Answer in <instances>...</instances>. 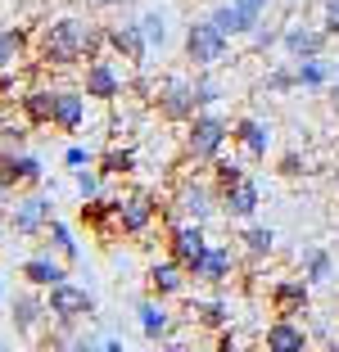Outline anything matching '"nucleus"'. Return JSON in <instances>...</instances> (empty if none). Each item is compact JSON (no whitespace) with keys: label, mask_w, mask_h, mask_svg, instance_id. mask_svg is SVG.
Returning a JSON list of instances; mask_svg holds the SVG:
<instances>
[{"label":"nucleus","mask_w":339,"mask_h":352,"mask_svg":"<svg viewBox=\"0 0 339 352\" xmlns=\"http://www.w3.org/2000/svg\"><path fill=\"white\" fill-rule=\"evenodd\" d=\"M136 316H141V330H145V339H150V343H163L167 334H172V325H176L172 311L163 307V298H154V294L136 302Z\"/></svg>","instance_id":"nucleus-23"},{"label":"nucleus","mask_w":339,"mask_h":352,"mask_svg":"<svg viewBox=\"0 0 339 352\" xmlns=\"http://www.w3.org/2000/svg\"><path fill=\"white\" fill-rule=\"evenodd\" d=\"M23 285H32V289H50V285H59V280H68V262L59 258V253H37V258H28L19 267Z\"/></svg>","instance_id":"nucleus-17"},{"label":"nucleus","mask_w":339,"mask_h":352,"mask_svg":"<svg viewBox=\"0 0 339 352\" xmlns=\"http://www.w3.org/2000/svg\"><path fill=\"white\" fill-rule=\"evenodd\" d=\"M190 86H195V104H199V109H213V104L222 100V86H217L213 68H195V77H190Z\"/></svg>","instance_id":"nucleus-35"},{"label":"nucleus","mask_w":339,"mask_h":352,"mask_svg":"<svg viewBox=\"0 0 339 352\" xmlns=\"http://www.w3.org/2000/svg\"><path fill=\"white\" fill-rule=\"evenodd\" d=\"M154 113L163 118V122H172V126H185L190 118L199 113L190 77H167V82L158 86V91H154Z\"/></svg>","instance_id":"nucleus-7"},{"label":"nucleus","mask_w":339,"mask_h":352,"mask_svg":"<svg viewBox=\"0 0 339 352\" xmlns=\"http://www.w3.org/2000/svg\"><path fill=\"white\" fill-rule=\"evenodd\" d=\"M158 217H163V208H158L154 190H132V195L118 199V235H127V239L150 235V226Z\"/></svg>","instance_id":"nucleus-6"},{"label":"nucleus","mask_w":339,"mask_h":352,"mask_svg":"<svg viewBox=\"0 0 339 352\" xmlns=\"http://www.w3.org/2000/svg\"><path fill=\"white\" fill-rule=\"evenodd\" d=\"M104 32H109V50L123 54L127 63H145L150 59V41H145L141 23H104Z\"/></svg>","instance_id":"nucleus-18"},{"label":"nucleus","mask_w":339,"mask_h":352,"mask_svg":"<svg viewBox=\"0 0 339 352\" xmlns=\"http://www.w3.org/2000/svg\"><path fill=\"white\" fill-rule=\"evenodd\" d=\"M45 307H50V321L59 325H82L95 316V294L82 289V285H72V280H59L45 289Z\"/></svg>","instance_id":"nucleus-5"},{"label":"nucleus","mask_w":339,"mask_h":352,"mask_svg":"<svg viewBox=\"0 0 339 352\" xmlns=\"http://www.w3.org/2000/svg\"><path fill=\"white\" fill-rule=\"evenodd\" d=\"M10 321H14V330L23 334V339H37V330H41L45 321H50V307H45V298H41V289H19L10 298Z\"/></svg>","instance_id":"nucleus-14"},{"label":"nucleus","mask_w":339,"mask_h":352,"mask_svg":"<svg viewBox=\"0 0 339 352\" xmlns=\"http://www.w3.org/2000/svg\"><path fill=\"white\" fill-rule=\"evenodd\" d=\"M172 212L176 217H190V221H208L217 212L213 181H190V176H185L181 186H176V195H172Z\"/></svg>","instance_id":"nucleus-10"},{"label":"nucleus","mask_w":339,"mask_h":352,"mask_svg":"<svg viewBox=\"0 0 339 352\" xmlns=\"http://www.w3.org/2000/svg\"><path fill=\"white\" fill-rule=\"evenodd\" d=\"M267 302H271V311L276 316H308L312 311V285L303 276H289V280H276L267 289Z\"/></svg>","instance_id":"nucleus-15"},{"label":"nucleus","mask_w":339,"mask_h":352,"mask_svg":"<svg viewBox=\"0 0 339 352\" xmlns=\"http://www.w3.org/2000/svg\"><path fill=\"white\" fill-rule=\"evenodd\" d=\"M330 36L321 32V23H289V28H280V50H285V59H312V54H326Z\"/></svg>","instance_id":"nucleus-13"},{"label":"nucleus","mask_w":339,"mask_h":352,"mask_svg":"<svg viewBox=\"0 0 339 352\" xmlns=\"http://www.w3.org/2000/svg\"><path fill=\"white\" fill-rule=\"evenodd\" d=\"M226 140H231V122L222 113H213V109H199L185 122V158L190 163H213L226 149Z\"/></svg>","instance_id":"nucleus-2"},{"label":"nucleus","mask_w":339,"mask_h":352,"mask_svg":"<svg viewBox=\"0 0 339 352\" xmlns=\"http://www.w3.org/2000/svg\"><path fill=\"white\" fill-rule=\"evenodd\" d=\"M185 276L195 280V285L222 289V285H231V276H236V249H226V244H208L204 258L185 267Z\"/></svg>","instance_id":"nucleus-9"},{"label":"nucleus","mask_w":339,"mask_h":352,"mask_svg":"<svg viewBox=\"0 0 339 352\" xmlns=\"http://www.w3.org/2000/svg\"><path fill=\"white\" fill-rule=\"evenodd\" d=\"M95 167H100L104 176H136V149H127V145H109L100 158H95Z\"/></svg>","instance_id":"nucleus-32"},{"label":"nucleus","mask_w":339,"mask_h":352,"mask_svg":"<svg viewBox=\"0 0 339 352\" xmlns=\"http://www.w3.org/2000/svg\"><path fill=\"white\" fill-rule=\"evenodd\" d=\"M185 267L176 258H163V262H150V271H145V285H150V294L154 298H176V294H185Z\"/></svg>","instance_id":"nucleus-20"},{"label":"nucleus","mask_w":339,"mask_h":352,"mask_svg":"<svg viewBox=\"0 0 339 352\" xmlns=\"http://www.w3.org/2000/svg\"><path fill=\"white\" fill-rule=\"evenodd\" d=\"M294 63V86L298 91H326L330 86V59L312 54V59H289Z\"/></svg>","instance_id":"nucleus-26"},{"label":"nucleus","mask_w":339,"mask_h":352,"mask_svg":"<svg viewBox=\"0 0 339 352\" xmlns=\"http://www.w3.org/2000/svg\"><path fill=\"white\" fill-rule=\"evenodd\" d=\"M190 316H195L199 330H222V325H231V302L226 298H199L190 307Z\"/></svg>","instance_id":"nucleus-30"},{"label":"nucleus","mask_w":339,"mask_h":352,"mask_svg":"<svg viewBox=\"0 0 339 352\" xmlns=\"http://www.w3.org/2000/svg\"><path fill=\"white\" fill-rule=\"evenodd\" d=\"M45 239H50V249L59 253L63 262H77L82 258V249H77V239H72V230H68V221H59V217H50V226H45Z\"/></svg>","instance_id":"nucleus-33"},{"label":"nucleus","mask_w":339,"mask_h":352,"mask_svg":"<svg viewBox=\"0 0 339 352\" xmlns=\"http://www.w3.org/2000/svg\"><path fill=\"white\" fill-rule=\"evenodd\" d=\"M136 23H141V32H145V41H150V50L167 41V19H163V10H145Z\"/></svg>","instance_id":"nucleus-36"},{"label":"nucleus","mask_w":339,"mask_h":352,"mask_svg":"<svg viewBox=\"0 0 339 352\" xmlns=\"http://www.w3.org/2000/svg\"><path fill=\"white\" fill-rule=\"evenodd\" d=\"M23 54H28V32L19 28H0V77L14 73L23 63Z\"/></svg>","instance_id":"nucleus-29"},{"label":"nucleus","mask_w":339,"mask_h":352,"mask_svg":"<svg viewBox=\"0 0 339 352\" xmlns=\"http://www.w3.org/2000/svg\"><path fill=\"white\" fill-rule=\"evenodd\" d=\"M231 5H240V10H245L254 23H263V14H267V5H271V0H231Z\"/></svg>","instance_id":"nucleus-43"},{"label":"nucleus","mask_w":339,"mask_h":352,"mask_svg":"<svg viewBox=\"0 0 339 352\" xmlns=\"http://www.w3.org/2000/svg\"><path fill=\"white\" fill-rule=\"evenodd\" d=\"M77 217H82V226H86V230H95L100 239H113V235H118V199L91 195V199H82Z\"/></svg>","instance_id":"nucleus-19"},{"label":"nucleus","mask_w":339,"mask_h":352,"mask_svg":"<svg viewBox=\"0 0 339 352\" xmlns=\"http://www.w3.org/2000/svg\"><path fill=\"white\" fill-rule=\"evenodd\" d=\"M258 204H263V190H258L254 176H240L231 190H222V195H217V208H222L231 221H254Z\"/></svg>","instance_id":"nucleus-16"},{"label":"nucleus","mask_w":339,"mask_h":352,"mask_svg":"<svg viewBox=\"0 0 339 352\" xmlns=\"http://www.w3.org/2000/svg\"><path fill=\"white\" fill-rule=\"evenodd\" d=\"M181 50H185V63H190V68H217V63L226 59V50H231V36H226L213 19H195L185 28Z\"/></svg>","instance_id":"nucleus-4"},{"label":"nucleus","mask_w":339,"mask_h":352,"mask_svg":"<svg viewBox=\"0 0 339 352\" xmlns=\"http://www.w3.org/2000/svg\"><path fill=\"white\" fill-rule=\"evenodd\" d=\"M276 172L280 176H303V172H308V163H303V154H298V149H289V154H280Z\"/></svg>","instance_id":"nucleus-41"},{"label":"nucleus","mask_w":339,"mask_h":352,"mask_svg":"<svg viewBox=\"0 0 339 352\" xmlns=\"http://www.w3.org/2000/svg\"><path fill=\"white\" fill-rule=\"evenodd\" d=\"M37 63L41 68H77L86 63V19H50L37 32Z\"/></svg>","instance_id":"nucleus-1"},{"label":"nucleus","mask_w":339,"mask_h":352,"mask_svg":"<svg viewBox=\"0 0 339 352\" xmlns=\"http://www.w3.org/2000/svg\"><path fill=\"white\" fill-rule=\"evenodd\" d=\"M41 181H45L41 158L23 154V149H0V186H10L19 195V190H37Z\"/></svg>","instance_id":"nucleus-11"},{"label":"nucleus","mask_w":339,"mask_h":352,"mask_svg":"<svg viewBox=\"0 0 339 352\" xmlns=\"http://www.w3.org/2000/svg\"><path fill=\"white\" fill-rule=\"evenodd\" d=\"M163 244H167V258H176L181 267L204 258L208 249V235H204V221H190V217H172L163 230Z\"/></svg>","instance_id":"nucleus-8"},{"label":"nucleus","mask_w":339,"mask_h":352,"mask_svg":"<svg viewBox=\"0 0 339 352\" xmlns=\"http://www.w3.org/2000/svg\"><path fill=\"white\" fill-rule=\"evenodd\" d=\"M321 32H326L330 41L339 36V0H326V5H321Z\"/></svg>","instance_id":"nucleus-40"},{"label":"nucleus","mask_w":339,"mask_h":352,"mask_svg":"<svg viewBox=\"0 0 339 352\" xmlns=\"http://www.w3.org/2000/svg\"><path fill=\"white\" fill-rule=\"evenodd\" d=\"M263 91H276V95L298 91V86H294V63H276V68H267V77H263Z\"/></svg>","instance_id":"nucleus-37"},{"label":"nucleus","mask_w":339,"mask_h":352,"mask_svg":"<svg viewBox=\"0 0 339 352\" xmlns=\"http://www.w3.org/2000/svg\"><path fill=\"white\" fill-rule=\"evenodd\" d=\"M231 140H236L249 158H267V149H271V126L263 122V118L245 113V118H236V122H231Z\"/></svg>","instance_id":"nucleus-21"},{"label":"nucleus","mask_w":339,"mask_h":352,"mask_svg":"<svg viewBox=\"0 0 339 352\" xmlns=\"http://www.w3.org/2000/svg\"><path fill=\"white\" fill-rule=\"evenodd\" d=\"M91 5H95V10H123L127 0H91Z\"/></svg>","instance_id":"nucleus-46"},{"label":"nucleus","mask_w":339,"mask_h":352,"mask_svg":"<svg viewBox=\"0 0 339 352\" xmlns=\"http://www.w3.org/2000/svg\"><path fill=\"white\" fill-rule=\"evenodd\" d=\"M326 95H330V113L339 118V63H330V86H326Z\"/></svg>","instance_id":"nucleus-44"},{"label":"nucleus","mask_w":339,"mask_h":352,"mask_svg":"<svg viewBox=\"0 0 339 352\" xmlns=\"http://www.w3.org/2000/svg\"><path fill=\"white\" fill-rule=\"evenodd\" d=\"M263 343H267V352H303L308 348V330L294 316H276L267 325V334H263Z\"/></svg>","instance_id":"nucleus-24"},{"label":"nucleus","mask_w":339,"mask_h":352,"mask_svg":"<svg viewBox=\"0 0 339 352\" xmlns=\"http://www.w3.org/2000/svg\"><path fill=\"white\" fill-rule=\"evenodd\" d=\"M50 217H54V204L41 195V190H19L14 204L5 208V230H10V235L32 239V235H45Z\"/></svg>","instance_id":"nucleus-3"},{"label":"nucleus","mask_w":339,"mask_h":352,"mask_svg":"<svg viewBox=\"0 0 339 352\" xmlns=\"http://www.w3.org/2000/svg\"><path fill=\"white\" fill-rule=\"evenodd\" d=\"M217 348H222V352H236V348H240V339L222 325V330H217Z\"/></svg>","instance_id":"nucleus-45"},{"label":"nucleus","mask_w":339,"mask_h":352,"mask_svg":"<svg viewBox=\"0 0 339 352\" xmlns=\"http://www.w3.org/2000/svg\"><path fill=\"white\" fill-rule=\"evenodd\" d=\"M236 244H245L249 258L263 262V258H271V249H276V230H271V226H258V221H245V226H240V235H236Z\"/></svg>","instance_id":"nucleus-28"},{"label":"nucleus","mask_w":339,"mask_h":352,"mask_svg":"<svg viewBox=\"0 0 339 352\" xmlns=\"http://www.w3.org/2000/svg\"><path fill=\"white\" fill-rule=\"evenodd\" d=\"M86 163H95V158L86 154L82 145H68V149H63V167H72V172H77V167H86Z\"/></svg>","instance_id":"nucleus-42"},{"label":"nucleus","mask_w":339,"mask_h":352,"mask_svg":"<svg viewBox=\"0 0 339 352\" xmlns=\"http://www.w3.org/2000/svg\"><path fill=\"white\" fill-rule=\"evenodd\" d=\"M0 298H5V289H0Z\"/></svg>","instance_id":"nucleus-48"},{"label":"nucleus","mask_w":339,"mask_h":352,"mask_svg":"<svg viewBox=\"0 0 339 352\" xmlns=\"http://www.w3.org/2000/svg\"><path fill=\"white\" fill-rule=\"evenodd\" d=\"M204 19H213L217 28L226 32V36H249V32H254V19H249L240 5H231V0H217V5L204 14Z\"/></svg>","instance_id":"nucleus-27"},{"label":"nucleus","mask_w":339,"mask_h":352,"mask_svg":"<svg viewBox=\"0 0 339 352\" xmlns=\"http://www.w3.org/2000/svg\"><path fill=\"white\" fill-rule=\"evenodd\" d=\"M19 109H23V122H28V126H50L54 91H45V86H32V91L19 95Z\"/></svg>","instance_id":"nucleus-25"},{"label":"nucleus","mask_w":339,"mask_h":352,"mask_svg":"<svg viewBox=\"0 0 339 352\" xmlns=\"http://www.w3.org/2000/svg\"><path fill=\"white\" fill-rule=\"evenodd\" d=\"M100 181H104V172H100V167H95V172H91V163H86V167H77V172H72V186H77V195H82V199L100 195Z\"/></svg>","instance_id":"nucleus-38"},{"label":"nucleus","mask_w":339,"mask_h":352,"mask_svg":"<svg viewBox=\"0 0 339 352\" xmlns=\"http://www.w3.org/2000/svg\"><path fill=\"white\" fill-rule=\"evenodd\" d=\"M86 122V91H54V113H50V126L63 135L82 131Z\"/></svg>","instance_id":"nucleus-22"},{"label":"nucleus","mask_w":339,"mask_h":352,"mask_svg":"<svg viewBox=\"0 0 339 352\" xmlns=\"http://www.w3.org/2000/svg\"><path fill=\"white\" fill-rule=\"evenodd\" d=\"M10 195H14L10 186H0V217H5V208H10Z\"/></svg>","instance_id":"nucleus-47"},{"label":"nucleus","mask_w":339,"mask_h":352,"mask_svg":"<svg viewBox=\"0 0 339 352\" xmlns=\"http://www.w3.org/2000/svg\"><path fill=\"white\" fill-rule=\"evenodd\" d=\"M303 280H308V285H330V280H335V258H330L321 244L303 249Z\"/></svg>","instance_id":"nucleus-31"},{"label":"nucleus","mask_w":339,"mask_h":352,"mask_svg":"<svg viewBox=\"0 0 339 352\" xmlns=\"http://www.w3.org/2000/svg\"><path fill=\"white\" fill-rule=\"evenodd\" d=\"M82 91H86V100H100V104L123 100V73H118L104 54L100 59H86L82 63Z\"/></svg>","instance_id":"nucleus-12"},{"label":"nucleus","mask_w":339,"mask_h":352,"mask_svg":"<svg viewBox=\"0 0 339 352\" xmlns=\"http://www.w3.org/2000/svg\"><path fill=\"white\" fill-rule=\"evenodd\" d=\"M249 45H254V50H271V45H280V32L267 28V23H254V32H249Z\"/></svg>","instance_id":"nucleus-39"},{"label":"nucleus","mask_w":339,"mask_h":352,"mask_svg":"<svg viewBox=\"0 0 339 352\" xmlns=\"http://www.w3.org/2000/svg\"><path fill=\"white\" fill-rule=\"evenodd\" d=\"M208 172H213V176H208V181H213V190H217V195H222V190H231V186H236V181H240V176H249L245 167L236 163V158H222V154H217L213 163H208Z\"/></svg>","instance_id":"nucleus-34"}]
</instances>
